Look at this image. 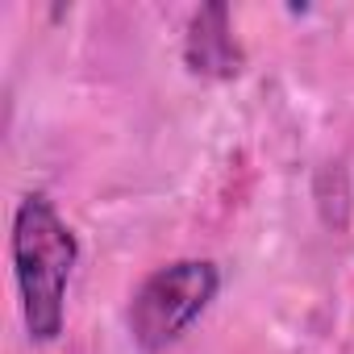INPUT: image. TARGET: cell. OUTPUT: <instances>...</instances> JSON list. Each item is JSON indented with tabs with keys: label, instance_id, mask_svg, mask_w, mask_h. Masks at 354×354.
<instances>
[{
	"label": "cell",
	"instance_id": "cell-3",
	"mask_svg": "<svg viewBox=\"0 0 354 354\" xmlns=\"http://www.w3.org/2000/svg\"><path fill=\"white\" fill-rule=\"evenodd\" d=\"M184 59L205 80H234L242 71V46L234 38L225 5H205L192 17L188 38H184Z\"/></svg>",
	"mask_w": 354,
	"mask_h": 354
},
{
	"label": "cell",
	"instance_id": "cell-1",
	"mask_svg": "<svg viewBox=\"0 0 354 354\" xmlns=\"http://www.w3.org/2000/svg\"><path fill=\"white\" fill-rule=\"evenodd\" d=\"M80 259V242L46 196H26L13 217V275L21 292L26 329L34 342H55L63 333L67 283Z\"/></svg>",
	"mask_w": 354,
	"mask_h": 354
},
{
	"label": "cell",
	"instance_id": "cell-2",
	"mask_svg": "<svg viewBox=\"0 0 354 354\" xmlns=\"http://www.w3.org/2000/svg\"><path fill=\"white\" fill-rule=\"evenodd\" d=\"M217 267L205 259H180L171 267H158L129 304V333L138 350L158 354L180 337L217 296Z\"/></svg>",
	"mask_w": 354,
	"mask_h": 354
}]
</instances>
